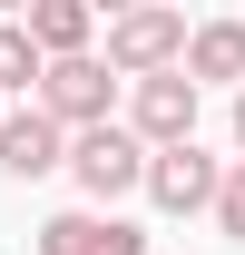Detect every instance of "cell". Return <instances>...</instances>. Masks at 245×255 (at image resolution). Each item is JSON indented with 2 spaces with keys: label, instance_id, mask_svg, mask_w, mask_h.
<instances>
[{
  "label": "cell",
  "instance_id": "obj_1",
  "mask_svg": "<svg viewBox=\"0 0 245 255\" xmlns=\"http://www.w3.org/2000/svg\"><path fill=\"white\" fill-rule=\"evenodd\" d=\"M30 108L59 128V137H89V128H108V118H118V79L98 69V49H89V59H39Z\"/></svg>",
  "mask_w": 245,
  "mask_h": 255
},
{
  "label": "cell",
  "instance_id": "obj_2",
  "mask_svg": "<svg viewBox=\"0 0 245 255\" xmlns=\"http://www.w3.org/2000/svg\"><path fill=\"white\" fill-rule=\"evenodd\" d=\"M59 167L79 177V196H89V216H98V206L137 196V177H147V147H137V137L108 118V128H89V137H69V157H59Z\"/></svg>",
  "mask_w": 245,
  "mask_h": 255
},
{
  "label": "cell",
  "instance_id": "obj_3",
  "mask_svg": "<svg viewBox=\"0 0 245 255\" xmlns=\"http://www.w3.org/2000/svg\"><path fill=\"white\" fill-rule=\"evenodd\" d=\"M186 59V10H118L108 20V79H157V69Z\"/></svg>",
  "mask_w": 245,
  "mask_h": 255
},
{
  "label": "cell",
  "instance_id": "obj_4",
  "mask_svg": "<svg viewBox=\"0 0 245 255\" xmlns=\"http://www.w3.org/2000/svg\"><path fill=\"white\" fill-rule=\"evenodd\" d=\"M127 137H137V147H186V137H196V89H186L177 69H157V79H137V98H127Z\"/></svg>",
  "mask_w": 245,
  "mask_h": 255
},
{
  "label": "cell",
  "instance_id": "obj_5",
  "mask_svg": "<svg viewBox=\"0 0 245 255\" xmlns=\"http://www.w3.org/2000/svg\"><path fill=\"white\" fill-rule=\"evenodd\" d=\"M216 177H226V167H216L206 147L186 137V147H157V157H147V177H137V187H147L157 206H167V216H196V206H216Z\"/></svg>",
  "mask_w": 245,
  "mask_h": 255
},
{
  "label": "cell",
  "instance_id": "obj_6",
  "mask_svg": "<svg viewBox=\"0 0 245 255\" xmlns=\"http://www.w3.org/2000/svg\"><path fill=\"white\" fill-rule=\"evenodd\" d=\"M39 255H147V236L127 216H89V206H69V216L39 226Z\"/></svg>",
  "mask_w": 245,
  "mask_h": 255
},
{
  "label": "cell",
  "instance_id": "obj_7",
  "mask_svg": "<svg viewBox=\"0 0 245 255\" xmlns=\"http://www.w3.org/2000/svg\"><path fill=\"white\" fill-rule=\"evenodd\" d=\"M59 157H69V137L39 118V108H10V118H0V177H20V187H30V177H49Z\"/></svg>",
  "mask_w": 245,
  "mask_h": 255
},
{
  "label": "cell",
  "instance_id": "obj_8",
  "mask_svg": "<svg viewBox=\"0 0 245 255\" xmlns=\"http://www.w3.org/2000/svg\"><path fill=\"white\" fill-rule=\"evenodd\" d=\"M89 30H98L89 0H39L30 20H20V39H30L39 59H89Z\"/></svg>",
  "mask_w": 245,
  "mask_h": 255
},
{
  "label": "cell",
  "instance_id": "obj_9",
  "mask_svg": "<svg viewBox=\"0 0 245 255\" xmlns=\"http://www.w3.org/2000/svg\"><path fill=\"white\" fill-rule=\"evenodd\" d=\"M177 79H186V89H206V79H245V20H206V30H186Z\"/></svg>",
  "mask_w": 245,
  "mask_h": 255
},
{
  "label": "cell",
  "instance_id": "obj_10",
  "mask_svg": "<svg viewBox=\"0 0 245 255\" xmlns=\"http://www.w3.org/2000/svg\"><path fill=\"white\" fill-rule=\"evenodd\" d=\"M0 89H39V49L20 39V20H0Z\"/></svg>",
  "mask_w": 245,
  "mask_h": 255
},
{
  "label": "cell",
  "instance_id": "obj_11",
  "mask_svg": "<svg viewBox=\"0 0 245 255\" xmlns=\"http://www.w3.org/2000/svg\"><path fill=\"white\" fill-rule=\"evenodd\" d=\"M216 226H226V236L245 246V157L226 167V177H216Z\"/></svg>",
  "mask_w": 245,
  "mask_h": 255
},
{
  "label": "cell",
  "instance_id": "obj_12",
  "mask_svg": "<svg viewBox=\"0 0 245 255\" xmlns=\"http://www.w3.org/2000/svg\"><path fill=\"white\" fill-rule=\"evenodd\" d=\"M236 147H245V89H236Z\"/></svg>",
  "mask_w": 245,
  "mask_h": 255
}]
</instances>
